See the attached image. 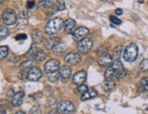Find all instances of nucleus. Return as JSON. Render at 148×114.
Segmentation results:
<instances>
[{
  "label": "nucleus",
  "mask_w": 148,
  "mask_h": 114,
  "mask_svg": "<svg viewBox=\"0 0 148 114\" xmlns=\"http://www.w3.org/2000/svg\"><path fill=\"white\" fill-rule=\"evenodd\" d=\"M65 26V22L62 18H56L53 19H50L46 25L45 30H46L47 34L49 35H55V34L59 33L63 27Z\"/></svg>",
  "instance_id": "obj_2"
},
{
  "label": "nucleus",
  "mask_w": 148,
  "mask_h": 114,
  "mask_svg": "<svg viewBox=\"0 0 148 114\" xmlns=\"http://www.w3.org/2000/svg\"><path fill=\"white\" fill-rule=\"evenodd\" d=\"M98 62L100 65L103 66V67H110L112 63V58L109 54H104L99 59Z\"/></svg>",
  "instance_id": "obj_14"
},
{
  "label": "nucleus",
  "mask_w": 148,
  "mask_h": 114,
  "mask_svg": "<svg viewBox=\"0 0 148 114\" xmlns=\"http://www.w3.org/2000/svg\"><path fill=\"white\" fill-rule=\"evenodd\" d=\"M67 45L65 43H62V42H60L58 45L56 46V47L53 48V53L57 56H60L63 54L65 51L67 50Z\"/></svg>",
  "instance_id": "obj_17"
},
{
  "label": "nucleus",
  "mask_w": 148,
  "mask_h": 114,
  "mask_svg": "<svg viewBox=\"0 0 148 114\" xmlns=\"http://www.w3.org/2000/svg\"><path fill=\"white\" fill-rule=\"evenodd\" d=\"M53 9L54 11H61L65 9V4L63 1H61V0H58V1H56L53 5Z\"/></svg>",
  "instance_id": "obj_23"
},
{
  "label": "nucleus",
  "mask_w": 148,
  "mask_h": 114,
  "mask_svg": "<svg viewBox=\"0 0 148 114\" xmlns=\"http://www.w3.org/2000/svg\"><path fill=\"white\" fill-rule=\"evenodd\" d=\"M140 70L142 71H147L148 70V59H144L140 63Z\"/></svg>",
  "instance_id": "obj_30"
},
{
  "label": "nucleus",
  "mask_w": 148,
  "mask_h": 114,
  "mask_svg": "<svg viewBox=\"0 0 148 114\" xmlns=\"http://www.w3.org/2000/svg\"><path fill=\"white\" fill-rule=\"evenodd\" d=\"M92 40L88 38H85L82 39V40H79L77 45L79 52L82 54L88 53L90 50V48H92Z\"/></svg>",
  "instance_id": "obj_5"
},
{
  "label": "nucleus",
  "mask_w": 148,
  "mask_h": 114,
  "mask_svg": "<svg viewBox=\"0 0 148 114\" xmlns=\"http://www.w3.org/2000/svg\"><path fill=\"white\" fill-rule=\"evenodd\" d=\"M27 36L26 34H19V35L16 37V40H20V39H27Z\"/></svg>",
  "instance_id": "obj_35"
},
{
  "label": "nucleus",
  "mask_w": 148,
  "mask_h": 114,
  "mask_svg": "<svg viewBox=\"0 0 148 114\" xmlns=\"http://www.w3.org/2000/svg\"><path fill=\"white\" fill-rule=\"evenodd\" d=\"M24 97H25L24 92H18V93H16L13 96V98H12V104L15 107H19L22 104V102H23Z\"/></svg>",
  "instance_id": "obj_15"
},
{
  "label": "nucleus",
  "mask_w": 148,
  "mask_h": 114,
  "mask_svg": "<svg viewBox=\"0 0 148 114\" xmlns=\"http://www.w3.org/2000/svg\"><path fill=\"white\" fill-rule=\"evenodd\" d=\"M64 60L69 64L72 65H77L78 63L81 62V56L78 53L75 52H71L69 54H67L64 58Z\"/></svg>",
  "instance_id": "obj_10"
},
{
  "label": "nucleus",
  "mask_w": 148,
  "mask_h": 114,
  "mask_svg": "<svg viewBox=\"0 0 148 114\" xmlns=\"http://www.w3.org/2000/svg\"><path fill=\"white\" fill-rule=\"evenodd\" d=\"M32 38H33V40L35 43L38 44L42 41V38H43V36H42V33L39 31V30H36L32 33Z\"/></svg>",
  "instance_id": "obj_21"
},
{
  "label": "nucleus",
  "mask_w": 148,
  "mask_h": 114,
  "mask_svg": "<svg viewBox=\"0 0 148 114\" xmlns=\"http://www.w3.org/2000/svg\"><path fill=\"white\" fill-rule=\"evenodd\" d=\"M88 33H89V29L87 27H79L72 32V36L75 40L79 41V40H82V39L85 38V37L88 35Z\"/></svg>",
  "instance_id": "obj_7"
},
{
  "label": "nucleus",
  "mask_w": 148,
  "mask_h": 114,
  "mask_svg": "<svg viewBox=\"0 0 148 114\" xmlns=\"http://www.w3.org/2000/svg\"><path fill=\"white\" fill-rule=\"evenodd\" d=\"M138 46L135 43L129 44L123 51V59L128 62H133L136 60L138 57Z\"/></svg>",
  "instance_id": "obj_3"
},
{
  "label": "nucleus",
  "mask_w": 148,
  "mask_h": 114,
  "mask_svg": "<svg viewBox=\"0 0 148 114\" xmlns=\"http://www.w3.org/2000/svg\"><path fill=\"white\" fill-rule=\"evenodd\" d=\"M18 59H19V57L18 55H12V56H11L10 60L12 62H14V63H16V62L18 61Z\"/></svg>",
  "instance_id": "obj_36"
},
{
  "label": "nucleus",
  "mask_w": 148,
  "mask_h": 114,
  "mask_svg": "<svg viewBox=\"0 0 148 114\" xmlns=\"http://www.w3.org/2000/svg\"><path fill=\"white\" fill-rule=\"evenodd\" d=\"M38 5L39 8H48L51 5L50 0H38Z\"/></svg>",
  "instance_id": "obj_26"
},
{
  "label": "nucleus",
  "mask_w": 148,
  "mask_h": 114,
  "mask_svg": "<svg viewBox=\"0 0 148 114\" xmlns=\"http://www.w3.org/2000/svg\"><path fill=\"white\" fill-rule=\"evenodd\" d=\"M60 42V39L57 37H51L49 38L48 40L45 42L44 48L46 49H53Z\"/></svg>",
  "instance_id": "obj_12"
},
{
  "label": "nucleus",
  "mask_w": 148,
  "mask_h": 114,
  "mask_svg": "<svg viewBox=\"0 0 148 114\" xmlns=\"http://www.w3.org/2000/svg\"><path fill=\"white\" fill-rule=\"evenodd\" d=\"M49 114H58V110H53V111H51Z\"/></svg>",
  "instance_id": "obj_42"
},
{
  "label": "nucleus",
  "mask_w": 148,
  "mask_h": 114,
  "mask_svg": "<svg viewBox=\"0 0 148 114\" xmlns=\"http://www.w3.org/2000/svg\"><path fill=\"white\" fill-rule=\"evenodd\" d=\"M37 48H36V46H34V45H32L31 46V48H29V50H28V52L26 54V57H27V58H34V56H35V54H36V52H37Z\"/></svg>",
  "instance_id": "obj_28"
},
{
  "label": "nucleus",
  "mask_w": 148,
  "mask_h": 114,
  "mask_svg": "<svg viewBox=\"0 0 148 114\" xmlns=\"http://www.w3.org/2000/svg\"><path fill=\"white\" fill-rule=\"evenodd\" d=\"M29 114H41V107L39 105L34 106L29 111Z\"/></svg>",
  "instance_id": "obj_31"
},
{
  "label": "nucleus",
  "mask_w": 148,
  "mask_h": 114,
  "mask_svg": "<svg viewBox=\"0 0 148 114\" xmlns=\"http://www.w3.org/2000/svg\"><path fill=\"white\" fill-rule=\"evenodd\" d=\"M48 78H49V81H51V82L57 81L60 78V71H55V72H52V73H49L48 74Z\"/></svg>",
  "instance_id": "obj_24"
},
{
  "label": "nucleus",
  "mask_w": 148,
  "mask_h": 114,
  "mask_svg": "<svg viewBox=\"0 0 148 114\" xmlns=\"http://www.w3.org/2000/svg\"><path fill=\"white\" fill-rule=\"evenodd\" d=\"M125 75H126V70L123 68V63L119 59L115 60L112 66L108 67L104 74L107 79H123Z\"/></svg>",
  "instance_id": "obj_1"
},
{
  "label": "nucleus",
  "mask_w": 148,
  "mask_h": 114,
  "mask_svg": "<svg viewBox=\"0 0 148 114\" xmlns=\"http://www.w3.org/2000/svg\"><path fill=\"white\" fill-rule=\"evenodd\" d=\"M54 102H55V99L52 98V97H50V98L48 99V104H49V105H52V104H54Z\"/></svg>",
  "instance_id": "obj_37"
},
{
  "label": "nucleus",
  "mask_w": 148,
  "mask_h": 114,
  "mask_svg": "<svg viewBox=\"0 0 148 114\" xmlns=\"http://www.w3.org/2000/svg\"><path fill=\"white\" fill-rule=\"evenodd\" d=\"M86 78H87V73L85 71L81 70V71H78L75 75L73 76L72 81L74 84H76V85H81L86 81Z\"/></svg>",
  "instance_id": "obj_11"
},
{
  "label": "nucleus",
  "mask_w": 148,
  "mask_h": 114,
  "mask_svg": "<svg viewBox=\"0 0 148 114\" xmlns=\"http://www.w3.org/2000/svg\"><path fill=\"white\" fill-rule=\"evenodd\" d=\"M16 114H25V113H24L23 111H18Z\"/></svg>",
  "instance_id": "obj_43"
},
{
  "label": "nucleus",
  "mask_w": 148,
  "mask_h": 114,
  "mask_svg": "<svg viewBox=\"0 0 148 114\" xmlns=\"http://www.w3.org/2000/svg\"><path fill=\"white\" fill-rule=\"evenodd\" d=\"M32 68H33V61L32 60H27L24 62V63L21 64L20 70H21V72L27 73V72L29 71Z\"/></svg>",
  "instance_id": "obj_19"
},
{
  "label": "nucleus",
  "mask_w": 148,
  "mask_h": 114,
  "mask_svg": "<svg viewBox=\"0 0 148 114\" xmlns=\"http://www.w3.org/2000/svg\"><path fill=\"white\" fill-rule=\"evenodd\" d=\"M110 20H111V22L112 23H113L114 25H120L121 23H122V21L119 19L118 18H116V16H110Z\"/></svg>",
  "instance_id": "obj_33"
},
{
  "label": "nucleus",
  "mask_w": 148,
  "mask_h": 114,
  "mask_svg": "<svg viewBox=\"0 0 148 114\" xmlns=\"http://www.w3.org/2000/svg\"><path fill=\"white\" fill-rule=\"evenodd\" d=\"M34 5H35V2L34 1H28L27 2V8H33Z\"/></svg>",
  "instance_id": "obj_39"
},
{
  "label": "nucleus",
  "mask_w": 148,
  "mask_h": 114,
  "mask_svg": "<svg viewBox=\"0 0 148 114\" xmlns=\"http://www.w3.org/2000/svg\"><path fill=\"white\" fill-rule=\"evenodd\" d=\"M45 58H46V54H45V52L43 50H38L35 56H34V59H35L36 61H38V62H41L45 59Z\"/></svg>",
  "instance_id": "obj_22"
},
{
  "label": "nucleus",
  "mask_w": 148,
  "mask_h": 114,
  "mask_svg": "<svg viewBox=\"0 0 148 114\" xmlns=\"http://www.w3.org/2000/svg\"><path fill=\"white\" fill-rule=\"evenodd\" d=\"M0 53H1V55H0L1 59L7 58V56L8 54V48L7 46H1V48H0Z\"/></svg>",
  "instance_id": "obj_27"
},
{
  "label": "nucleus",
  "mask_w": 148,
  "mask_h": 114,
  "mask_svg": "<svg viewBox=\"0 0 148 114\" xmlns=\"http://www.w3.org/2000/svg\"><path fill=\"white\" fill-rule=\"evenodd\" d=\"M88 89H89L88 86H87V85H85V84H81V85H79V87H78V91L79 93H82V94H84Z\"/></svg>",
  "instance_id": "obj_32"
},
{
  "label": "nucleus",
  "mask_w": 148,
  "mask_h": 114,
  "mask_svg": "<svg viewBox=\"0 0 148 114\" xmlns=\"http://www.w3.org/2000/svg\"><path fill=\"white\" fill-rule=\"evenodd\" d=\"M141 84L143 86L145 90H148V79L147 78H144L141 79Z\"/></svg>",
  "instance_id": "obj_34"
},
{
  "label": "nucleus",
  "mask_w": 148,
  "mask_h": 114,
  "mask_svg": "<svg viewBox=\"0 0 148 114\" xmlns=\"http://www.w3.org/2000/svg\"><path fill=\"white\" fill-rule=\"evenodd\" d=\"M3 21L7 26H12L15 25L16 23V15L15 13V11L12 9H5L3 12Z\"/></svg>",
  "instance_id": "obj_4"
},
{
  "label": "nucleus",
  "mask_w": 148,
  "mask_h": 114,
  "mask_svg": "<svg viewBox=\"0 0 148 114\" xmlns=\"http://www.w3.org/2000/svg\"><path fill=\"white\" fill-rule=\"evenodd\" d=\"M97 94H98V92H97V90H96L95 89H88L84 94H82V100L84 101V100H88L90 99H92V98H94V97L97 96Z\"/></svg>",
  "instance_id": "obj_18"
},
{
  "label": "nucleus",
  "mask_w": 148,
  "mask_h": 114,
  "mask_svg": "<svg viewBox=\"0 0 148 114\" xmlns=\"http://www.w3.org/2000/svg\"><path fill=\"white\" fill-rule=\"evenodd\" d=\"M57 110H58L59 112L62 113V114H70L74 110V106L71 103V101H61L57 106Z\"/></svg>",
  "instance_id": "obj_6"
},
{
  "label": "nucleus",
  "mask_w": 148,
  "mask_h": 114,
  "mask_svg": "<svg viewBox=\"0 0 148 114\" xmlns=\"http://www.w3.org/2000/svg\"><path fill=\"white\" fill-rule=\"evenodd\" d=\"M123 50V46H118V47L114 49V52H113V59L118 60L120 59V55L122 53Z\"/></svg>",
  "instance_id": "obj_25"
},
{
  "label": "nucleus",
  "mask_w": 148,
  "mask_h": 114,
  "mask_svg": "<svg viewBox=\"0 0 148 114\" xmlns=\"http://www.w3.org/2000/svg\"><path fill=\"white\" fill-rule=\"evenodd\" d=\"M42 77V72L38 68L33 67L31 70L27 72V79L30 81H38Z\"/></svg>",
  "instance_id": "obj_9"
},
{
  "label": "nucleus",
  "mask_w": 148,
  "mask_h": 114,
  "mask_svg": "<svg viewBox=\"0 0 148 114\" xmlns=\"http://www.w3.org/2000/svg\"><path fill=\"white\" fill-rule=\"evenodd\" d=\"M60 79L62 81H66L70 79L71 75V70L69 66H63L60 70Z\"/></svg>",
  "instance_id": "obj_13"
},
{
  "label": "nucleus",
  "mask_w": 148,
  "mask_h": 114,
  "mask_svg": "<svg viewBox=\"0 0 148 114\" xmlns=\"http://www.w3.org/2000/svg\"><path fill=\"white\" fill-rule=\"evenodd\" d=\"M8 29L7 27H1V29H0V36H1V41L4 40V38H5L8 36Z\"/></svg>",
  "instance_id": "obj_29"
},
{
  "label": "nucleus",
  "mask_w": 148,
  "mask_h": 114,
  "mask_svg": "<svg viewBox=\"0 0 148 114\" xmlns=\"http://www.w3.org/2000/svg\"><path fill=\"white\" fill-rule=\"evenodd\" d=\"M123 14V10L121 8H117L115 10V15H118V16H121Z\"/></svg>",
  "instance_id": "obj_40"
},
{
  "label": "nucleus",
  "mask_w": 148,
  "mask_h": 114,
  "mask_svg": "<svg viewBox=\"0 0 148 114\" xmlns=\"http://www.w3.org/2000/svg\"><path fill=\"white\" fill-rule=\"evenodd\" d=\"M60 62L56 59H50L49 60L44 66V70L48 74L49 73H52L55 71H58L60 68Z\"/></svg>",
  "instance_id": "obj_8"
},
{
  "label": "nucleus",
  "mask_w": 148,
  "mask_h": 114,
  "mask_svg": "<svg viewBox=\"0 0 148 114\" xmlns=\"http://www.w3.org/2000/svg\"><path fill=\"white\" fill-rule=\"evenodd\" d=\"M0 112H1V114H5V111L3 106H1V110H0Z\"/></svg>",
  "instance_id": "obj_41"
},
{
  "label": "nucleus",
  "mask_w": 148,
  "mask_h": 114,
  "mask_svg": "<svg viewBox=\"0 0 148 114\" xmlns=\"http://www.w3.org/2000/svg\"><path fill=\"white\" fill-rule=\"evenodd\" d=\"M19 16L21 18H27V13L25 11H20L19 12Z\"/></svg>",
  "instance_id": "obj_38"
},
{
  "label": "nucleus",
  "mask_w": 148,
  "mask_h": 114,
  "mask_svg": "<svg viewBox=\"0 0 148 114\" xmlns=\"http://www.w3.org/2000/svg\"><path fill=\"white\" fill-rule=\"evenodd\" d=\"M115 87V82L114 79H107L103 83L101 84V89L105 92H109V91L112 90Z\"/></svg>",
  "instance_id": "obj_16"
},
{
  "label": "nucleus",
  "mask_w": 148,
  "mask_h": 114,
  "mask_svg": "<svg viewBox=\"0 0 148 114\" xmlns=\"http://www.w3.org/2000/svg\"><path fill=\"white\" fill-rule=\"evenodd\" d=\"M75 27V21H74L73 19H71L69 18L68 20L65 21V30L67 33H71L72 32V28Z\"/></svg>",
  "instance_id": "obj_20"
}]
</instances>
